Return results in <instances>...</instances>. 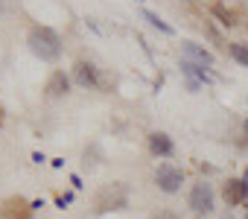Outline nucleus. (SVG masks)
I'll use <instances>...</instances> for the list:
<instances>
[{
    "label": "nucleus",
    "instance_id": "obj_3",
    "mask_svg": "<svg viewBox=\"0 0 248 219\" xmlns=\"http://www.w3.org/2000/svg\"><path fill=\"white\" fill-rule=\"evenodd\" d=\"M190 207H193L196 213H210V210H213V187H210L207 181H202V184L193 187V193H190Z\"/></svg>",
    "mask_w": 248,
    "mask_h": 219
},
{
    "label": "nucleus",
    "instance_id": "obj_10",
    "mask_svg": "<svg viewBox=\"0 0 248 219\" xmlns=\"http://www.w3.org/2000/svg\"><path fill=\"white\" fill-rule=\"evenodd\" d=\"M67 85H70L67 76H64L62 70H56V73L50 76V82H47V94H50V96H62V94L67 91Z\"/></svg>",
    "mask_w": 248,
    "mask_h": 219
},
{
    "label": "nucleus",
    "instance_id": "obj_12",
    "mask_svg": "<svg viewBox=\"0 0 248 219\" xmlns=\"http://www.w3.org/2000/svg\"><path fill=\"white\" fill-rule=\"evenodd\" d=\"M228 50H231V56H233L242 67H248V47H245V44H231Z\"/></svg>",
    "mask_w": 248,
    "mask_h": 219
},
{
    "label": "nucleus",
    "instance_id": "obj_7",
    "mask_svg": "<svg viewBox=\"0 0 248 219\" xmlns=\"http://www.w3.org/2000/svg\"><path fill=\"white\" fill-rule=\"evenodd\" d=\"M248 199V178H231L225 184V202L228 204H242Z\"/></svg>",
    "mask_w": 248,
    "mask_h": 219
},
{
    "label": "nucleus",
    "instance_id": "obj_18",
    "mask_svg": "<svg viewBox=\"0 0 248 219\" xmlns=\"http://www.w3.org/2000/svg\"><path fill=\"white\" fill-rule=\"evenodd\" d=\"M225 219H228V216H225Z\"/></svg>",
    "mask_w": 248,
    "mask_h": 219
},
{
    "label": "nucleus",
    "instance_id": "obj_8",
    "mask_svg": "<svg viewBox=\"0 0 248 219\" xmlns=\"http://www.w3.org/2000/svg\"><path fill=\"white\" fill-rule=\"evenodd\" d=\"M0 219H32V207L24 199H9L0 210Z\"/></svg>",
    "mask_w": 248,
    "mask_h": 219
},
{
    "label": "nucleus",
    "instance_id": "obj_13",
    "mask_svg": "<svg viewBox=\"0 0 248 219\" xmlns=\"http://www.w3.org/2000/svg\"><path fill=\"white\" fill-rule=\"evenodd\" d=\"M210 12H213V15H216V18H219V21H222L225 27H233V15H231V12H228V9H225L222 3H216V6H210Z\"/></svg>",
    "mask_w": 248,
    "mask_h": 219
},
{
    "label": "nucleus",
    "instance_id": "obj_4",
    "mask_svg": "<svg viewBox=\"0 0 248 219\" xmlns=\"http://www.w3.org/2000/svg\"><path fill=\"white\" fill-rule=\"evenodd\" d=\"M73 79H76V85H82V88H96V85H99V70H96L91 62H76V64H73Z\"/></svg>",
    "mask_w": 248,
    "mask_h": 219
},
{
    "label": "nucleus",
    "instance_id": "obj_2",
    "mask_svg": "<svg viewBox=\"0 0 248 219\" xmlns=\"http://www.w3.org/2000/svg\"><path fill=\"white\" fill-rule=\"evenodd\" d=\"M155 181H158V187L164 193H175L181 187V181H184V172L178 167H172V164H161L158 172H155Z\"/></svg>",
    "mask_w": 248,
    "mask_h": 219
},
{
    "label": "nucleus",
    "instance_id": "obj_1",
    "mask_svg": "<svg viewBox=\"0 0 248 219\" xmlns=\"http://www.w3.org/2000/svg\"><path fill=\"white\" fill-rule=\"evenodd\" d=\"M30 50L41 59V62H56L62 56V38L50 30V27H35L30 32Z\"/></svg>",
    "mask_w": 248,
    "mask_h": 219
},
{
    "label": "nucleus",
    "instance_id": "obj_14",
    "mask_svg": "<svg viewBox=\"0 0 248 219\" xmlns=\"http://www.w3.org/2000/svg\"><path fill=\"white\" fill-rule=\"evenodd\" d=\"M152 219H178V216H175L172 210H161V213H155Z\"/></svg>",
    "mask_w": 248,
    "mask_h": 219
},
{
    "label": "nucleus",
    "instance_id": "obj_17",
    "mask_svg": "<svg viewBox=\"0 0 248 219\" xmlns=\"http://www.w3.org/2000/svg\"><path fill=\"white\" fill-rule=\"evenodd\" d=\"M245 219H248V216H245Z\"/></svg>",
    "mask_w": 248,
    "mask_h": 219
},
{
    "label": "nucleus",
    "instance_id": "obj_15",
    "mask_svg": "<svg viewBox=\"0 0 248 219\" xmlns=\"http://www.w3.org/2000/svg\"><path fill=\"white\" fill-rule=\"evenodd\" d=\"M0 129H3V108H0Z\"/></svg>",
    "mask_w": 248,
    "mask_h": 219
},
{
    "label": "nucleus",
    "instance_id": "obj_11",
    "mask_svg": "<svg viewBox=\"0 0 248 219\" xmlns=\"http://www.w3.org/2000/svg\"><path fill=\"white\" fill-rule=\"evenodd\" d=\"M140 15H143V21H149V27H155V30H161V32H167V35H172V32H175V30H172V27H170L167 21H161V18H158L155 12H149V9H143Z\"/></svg>",
    "mask_w": 248,
    "mask_h": 219
},
{
    "label": "nucleus",
    "instance_id": "obj_5",
    "mask_svg": "<svg viewBox=\"0 0 248 219\" xmlns=\"http://www.w3.org/2000/svg\"><path fill=\"white\" fill-rule=\"evenodd\" d=\"M181 73L187 76V88L190 91H199L202 82H210V73L202 64H193V62H181Z\"/></svg>",
    "mask_w": 248,
    "mask_h": 219
},
{
    "label": "nucleus",
    "instance_id": "obj_9",
    "mask_svg": "<svg viewBox=\"0 0 248 219\" xmlns=\"http://www.w3.org/2000/svg\"><path fill=\"white\" fill-rule=\"evenodd\" d=\"M149 152H152V155H161V158H170V155L175 152V143H172L170 135L152 132V135H149Z\"/></svg>",
    "mask_w": 248,
    "mask_h": 219
},
{
    "label": "nucleus",
    "instance_id": "obj_6",
    "mask_svg": "<svg viewBox=\"0 0 248 219\" xmlns=\"http://www.w3.org/2000/svg\"><path fill=\"white\" fill-rule=\"evenodd\" d=\"M181 53H184V62H193V64H202V67H210L213 64V56L204 47L193 44V41H184L181 44Z\"/></svg>",
    "mask_w": 248,
    "mask_h": 219
},
{
    "label": "nucleus",
    "instance_id": "obj_16",
    "mask_svg": "<svg viewBox=\"0 0 248 219\" xmlns=\"http://www.w3.org/2000/svg\"><path fill=\"white\" fill-rule=\"evenodd\" d=\"M245 135H248V120H245Z\"/></svg>",
    "mask_w": 248,
    "mask_h": 219
}]
</instances>
